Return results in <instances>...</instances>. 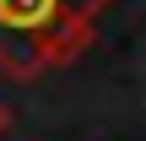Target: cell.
<instances>
[{"mask_svg": "<svg viewBox=\"0 0 146 141\" xmlns=\"http://www.w3.org/2000/svg\"><path fill=\"white\" fill-rule=\"evenodd\" d=\"M103 11L108 0H0V71L33 82L70 65L92 43Z\"/></svg>", "mask_w": 146, "mask_h": 141, "instance_id": "1", "label": "cell"}, {"mask_svg": "<svg viewBox=\"0 0 146 141\" xmlns=\"http://www.w3.org/2000/svg\"><path fill=\"white\" fill-rule=\"evenodd\" d=\"M0 130H5V109H0Z\"/></svg>", "mask_w": 146, "mask_h": 141, "instance_id": "2", "label": "cell"}]
</instances>
